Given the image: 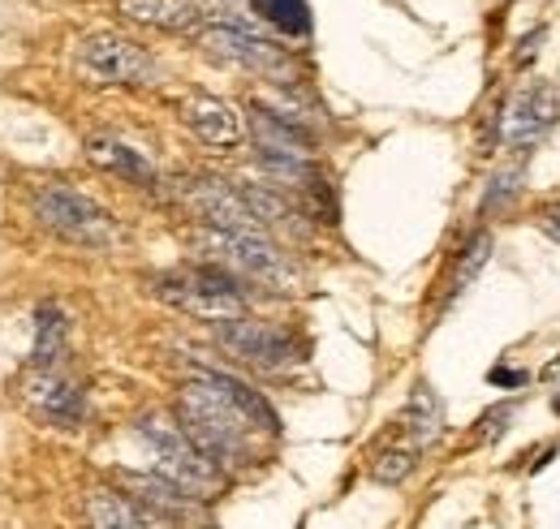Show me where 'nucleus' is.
<instances>
[{
    "label": "nucleus",
    "mask_w": 560,
    "mask_h": 529,
    "mask_svg": "<svg viewBox=\"0 0 560 529\" xmlns=\"http://www.w3.org/2000/svg\"><path fill=\"white\" fill-rule=\"evenodd\" d=\"M177 426L224 473L255 461L264 435H280L277 409L259 397L250 384H242V379H233L224 371H199V375H190L182 384Z\"/></svg>",
    "instance_id": "1"
},
{
    "label": "nucleus",
    "mask_w": 560,
    "mask_h": 529,
    "mask_svg": "<svg viewBox=\"0 0 560 529\" xmlns=\"http://www.w3.org/2000/svg\"><path fill=\"white\" fill-rule=\"evenodd\" d=\"M26 207L35 215L39 228H48L52 237L82 246V250H113L121 242L117 220L100 207L95 199H86L82 190H73L66 181H35Z\"/></svg>",
    "instance_id": "2"
},
{
    "label": "nucleus",
    "mask_w": 560,
    "mask_h": 529,
    "mask_svg": "<svg viewBox=\"0 0 560 529\" xmlns=\"http://www.w3.org/2000/svg\"><path fill=\"white\" fill-rule=\"evenodd\" d=\"M155 297L177 306L182 315L190 319H203V324H229V319H242L246 315V293H242V280L229 275L224 267L199 263V267H177V271H164L151 280Z\"/></svg>",
    "instance_id": "3"
},
{
    "label": "nucleus",
    "mask_w": 560,
    "mask_h": 529,
    "mask_svg": "<svg viewBox=\"0 0 560 529\" xmlns=\"http://www.w3.org/2000/svg\"><path fill=\"white\" fill-rule=\"evenodd\" d=\"M139 439L147 444V452L155 461V473L168 478L173 486H182L190 499H211L224 486V469H215L177 422L151 413V418L139 422Z\"/></svg>",
    "instance_id": "4"
},
{
    "label": "nucleus",
    "mask_w": 560,
    "mask_h": 529,
    "mask_svg": "<svg viewBox=\"0 0 560 529\" xmlns=\"http://www.w3.org/2000/svg\"><path fill=\"white\" fill-rule=\"evenodd\" d=\"M203 246H208L211 263L224 267L229 275H237L242 284H264L284 293L293 284V267L277 250L272 233H220L203 228Z\"/></svg>",
    "instance_id": "5"
},
{
    "label": "nucleus",
    "mask_w": 560,
    "mask_h": 529,
    "mask_svg": "<svg viewBox=\"0 0 560 529\" xmlns=\"http://www.w3.org/2000/svg\"><path fill=\"white\" fill-rule=\"evenodd\" d=\"M215 340L229 357L264 371V375H284L302 362V349L293 344V336H284L272 324H259V319H229V324H215Z\"/></svg>",
    "instance_id": "6"
},
{
    "label": "nucleus",
    "mask_w": 560,
    "mask_h": 529,
    "mask_svg": "<svg viewBox=\"0 0 560 529\" xmlns=\"http://www.w3.org/2000/svg\"><path fill=\"white\" fill-rule=\"evenodd\" d=\"M78 69L95 86H142L155 78V61L135 39L121 35H91L78 44Z\"/></svg>",
    "instance_id": "7"
},
{
    "label": "nucleus",
    "mask_w": 560,
    "mask_h": 529,
    "mask_svg": "<svg viewBox=\"0 0 560 529\" xmlns=\"http://www.w3.org/2000/svg\"><path fill=\"white\" fill-rule=\"evenodd\" d=\"M560 117V95L552 82H526L513 99H509V108H504V117H500V142H504V151H517V155H526L530 146H539L552 126H557Z\"/></svg>",
    "instance_id": "8"
},
{
    "label": "nucleus",
    "mask_w": 560,
    "mask_h": 529,
    "mask_svg": "<svg viewBox=\"0 0 560 529\" xmlns=\"http://www.w3.org/2000/svg\"><path fill=\"white\" fill-rule=\"evenodd\" d=\"M182 202L203 220V228H220V233H268L259 224V215L250 211L242 186H233V181L195 177V181L182 186Z\"/></svg>",
    "instance_id": "9"
},
{
    "label": "nucleus",
    "mask_w": 560,
    "mask_h": 529,
    "mask_svg": "<svg viewBox=\"0 0 560 529\" xmlns=\"http://www.w3.org/2000/svg\"><path fill=\"white\" fill-rule=\"evenodd\" d=\"M203 52L215 61H229V66H242L250 73H264V78H284L289 73V57L284 48H277L272 39L255 35V31H233V26H208L199 35Z\"/></svg>",
    "instance_id": "10"
},
{
    "label": "nucleus",
    "mask_w": 560,
    "mask_h": 529,
    "mask_svg": "<svg viewBox=\"0 0 560 529\" xmlns=\"http://www.w3.org/2000/svg\"><path fill=\"white\" fill-rule=\"evenodd\" d=\"M22 404H26L39 422L61 426V431H73V426L82 422V413H86L82 392L73 388L61 371H35V366H31V375L22 379Z\"/></svg>",
    "instance_id": "11"
},
{
    "label": "nucleus",
    "mask_w": 560,
    "mask_h": 529,
    "mask_svg": "<svg viewBox=\"0 0 560 529\" xmlns=\"http://www.w3.org/2000/svg\"><path fill=\"white\" fill-rule=\"evenodd\" d=\"M117 482H121V495L135 499L139 513L155 529L177 526V521H186L195 513V499L182 486H173L168 478H160V473H130V469H121Z\"/></svg>",
    "instance_id": "12"
},
{
    "label": "nucleus",
    "mask_w": 560,
    "mask_h": 529,
    "mask_svg": "<svg viewBox=\"0 0 560 529\" xmlns=\"http://www.w3.org/2000/svg\"><path fill=\"white\" fill-rule=\"evenodd\" d=\"M182 121L208 146H237L246 138V121L237 117V108L215 99V95H186L182 99Z\"/></svg>",
    "instance_id": "13"
},
{
    "label": "nucleus",
    "mask_w": 560,
    "mask_h": 529,
    "mask_svg": "<svg viewBox=\"0 0 560 529\" xmlns=\"http://www.w3.org/2000/svg\"><path fill=\"white\" fill-rule=\"evenodd\" d=\"M86 160H91L95 168H104V173L130 181V186H142V190L155 186V168H151V160H147L142 151H135V146H126L121 138H104V133L86 138Z\"/></svg>",
    "instance_id": "14"
},
{
    "label": "nucleus",
    "mask_w": 560,
    "mask_h": 529,
    "mask_svg": "<svg viewBox=\"0 0 560 529\" xmlns=\"http://www.w3.org/2000/svg\"><path fill=\"white\" fill-rule=\"evenodd\" d=\"M117 13L155 31H195L203 22L199 0H117Z\"/></svg>",
    "instance_id": "15"
},
{
    "label": "nucleus",
    "mask_w": 560,
    "mask_h": 529,
    "mask_svg": "<svg viewBox=\"0 0 560 529\" xmlns=\"http://www.w3.org/2000/svg\"><path fill=\"white\" fill-rule=\"evenodd\" d=\"M401 431H406V444L419 452L444 435V404L431 392V384H415V392L401 409Z\"/></svg>",
    "instance_id": "16"
},
{
    "label": "nucleus",
    "mask_w": 560,
    "mask_h": 529,
    "mask_svg": "<svg viewBox=\"0 0 560 529\" xmlns=\"http://www.w3.org/2000/svg\"><path fill=\"white\" fill-rule=\"evenodd\" d=\"M70 349V319L61 306H39L35 319V349H31V366L35 371H61V357Z\"/></svg>",
    "instance_id": "17"
},
{
    "label": "nucleus",
    "mask_w": 560,
    "mask_h": 529,
    "mask_svg": "<svg viewBox=\"0 0 560 529\" xmlns=\"http://www.w3.org/2000/svg\"><path fill=\"white\" fill-rule=\"evenodd\" d=\"M86 526L91 529H155L139 513L135 499H126L121 491H108V486H95L86 495Z\"/></svg>",
    "instance_id": "18"
},
{
    "label": "nucleus",
    "mask_w": 560,
    "mask_h": 529,
    "mask_svg": "<svg viewBox=\"0 0 560 529\" xmlns=\"http://www.w3.org/2000/svg\"><path fill=\"white\" fill-rule=\"evenodd\" d=\"M250 9L284 35H306L311 31V4L306 0H250Z\"/></svg>",
    "instance_id": "19"
},
{
    "label": "nucleus",
    "mask_w": 560,
    "mask_h": 529,
    "mask_svg": "<svg viewBox=\"0 0 560 529\" xmlns=\"http://www.w3.org/2000/svg\"><path fill=\"white\" fill-rule=\"evenodd\" d=\"M415 465H419V448L393 444V448H384V452L371 461V478L384 482V486H397V482H406V478L415 473Z\"/></svg>",
    "instance_id": "20"
},
{
    "label": "nucleus",
    "mask_w": 560,
    "mask_h": 529,
    "mask_svg": "<svg viewBox=\"0 0 560 529\" xmlns=\"http://www.w3.org/2000/svg\"><path fill=\"white\" fill-rule=\"evenodd\" d=\"M488 255H491V237H488V233H479V237H475V242L462 250V259H457V271H453V280H448V302L466 293V284H470V280L483 271Z\"/></svg>",
    "instance_id": "21"
},
{
    "label": "nucleus",
    "mask_w": 560,
    "mask_h": 529,
    "mask_svg": "<svg viewBox=\"0 0 560 529\" xmlns=\"http://www.w3.org/2000/svg\"><path fill=\"white\" fill-rule=\"evenodd\" d=\"M539 39H544V31H535V35H530V39L522 44V52H517V61H522V66H526V61L535 57V44H539Z\"/></svg>",
    "instance_id": "22"
},
{
    "label": "nucleus",
    "mask_w": 560,
    "mask_h": 529,
    "mask_svg": "<svg viewBox=\"0 0 560 529\" xmlns=\"http://www.w3.org/2000/svg\"><path fill=\"white\" fill-rule=\"evenodd\" d=\"M544 224H548V233H552V237H560V207H552V211L544 215Z\"/></svg>",
    "instance_id": "23"
}]
</instances>
